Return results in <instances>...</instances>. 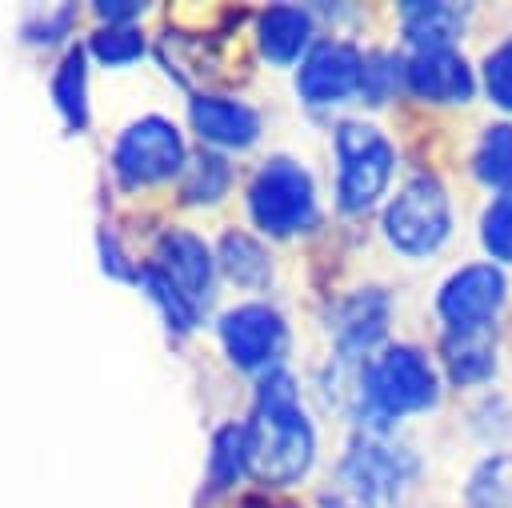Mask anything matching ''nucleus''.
I'll return each mask as SVG.
<instances>
[{
    "label": "nucleus",
    "mask_w": 512,
    "mask_h": 508,
    "mask_svg": "<svg viewBox=\"0 0 512 508\" xmlns=\"http://www.w3.org/2000/svg\"><path fill=\"white\" fill-rule=\"evenodd\" d=\"M404 88L436 100V104H460L476 92V76L468 68L464 56H456L452 48L444 52H412L404 60Z\"/></svg>",
    "instance_id": "12"
},
{
    "label": "nucleus",
    "mask_w": 512,
    "mask_h": 508,
    "mask_svg": "<svg viewBox=\"0 0 512 508\" xmlns=\"http://www.w3.org/2000/svg\"><path fill=\"white\" fill-rule=\"evenodd\" d=\"M480 236H484V248L496 260H508L512 264V192L488 204V212L480 220Z\"/></svg>",
    "instance_id": "25"
},
{
    "label": "nucleus",
    "mask_w": 512,
    "mask_h": 508,
    "mask_svg": "<svg viewBox=\"0 0 512 508\" xmlns=\"http://www.w3.org/2000/svg\"><path fill=\"white\" fill-rule=\"evenodd\" d=\"M472 172L480 184L496 188V192H512V124H492L472 156Z\"/></svg>",
    "instance_id": "21"
},
{
    "label": "nucleus",
    "mask_w": 512,
    "mask_h": 508,
    "mask_svg": "<svg viewBox=\"0 0 512 508\" xmlns=\"http://www.w3.org/2000/svg\"><path fill=\"white\" fill-rule=\"evenodd\" d=\"M256 44L268 64H296L312 52V16L296 4H272L256 20Z\"/></svg>",
    "instance_id": "15"
},
{
    "label": "nucleus",
    "mask_w": 512,
    "mask_h": 508,
    "mask_svg": "<svg viewBox=\"0 0 512 508\" xmlns=\"http://www.w3.org/2000/svg\"><path fill=\"white\" fill-rule=\"evenodd\" d=\"M248 212L268 236H296L316 224V184L292 156H272L256 168L248 184Z\"/></svg>",
    "instance_id": "4"
},
{
    "label": "nucleus",
    "mask_w": 512,
    "mask_h": 508,
    "mask_svg": "<svg viewBox=\"0 0 512 508\" xmlns=\"http://www.w3.org/2000/svg\"><path fill=\"white\" fill-rule=\"evenodd\" d=\"M360 88H368V92H364V100H368V104L388 100V96H392V88H404V64H400V60H392L388 52L368 56V60H364Z\"/></svg>",
    "instance_id": "26"
},
{
    "label": "nucleus",
    "mask_w": 512,
    "mask_h": 508,
    "mask_svg": "<svg viewBox=\"0 0 512 508\" xmlns=\"http://www.w3.org/2000/svg\"><path fill=\"white\" fill-rule=\"evenodd\" d=\"M464 4H440V0H416V4H400V28L404 40L416 52H444L456 44V36L464 32Z\"/></svg>",
    "instance_id": "16"
},
{
    "label": "nucleus",
    "mask_w": 512,
    "mask_h": 508,
    "mask_svg": "<svg viewBox=\"0 0 512 508\" xmlns=\"http://www.w3.org/2000/svg\"><path fill=\"white\" fill-rule=\"evenodd\" d=\"M216 264L236 288H268L272 260L248 232H224L216 244Z\"/></svg>",
    "instance_id": "18"
},
{
    "label": "nucleus",
    "mask_w": 512,
    "mask_h": 508,
    "mask_svg": "<svg viewBox=\"0 0 512 508\" xmlns=\"http://www.w3.org/2000/svg\"><path fill=\"white\" fill-rule=\"evenodd\" d=\"M216 336L240 372H260L284 352L288 324L268 304H240L216 320Z\"/></svg>",
    "instance_id": "9"
},
{
    "label": "nucleus",
    "mask_w": 512,
    "mask_h": 508,
    "mask_svg": "<svg viewBox=\"0 0 512 508\" xmlns=\"http://www.w3.org/2000/svg\"><path fill=\"white\" fill-rule=\"evenodd\" d=\"M88 52H92L100 64H108V68H116V64H136V60L144 56V36H140L136 24H128V28L104 24V28L92 32Z\"/></svg>",
    "instance_id": "24"
},
{
    "label": "nucleus",
    "mask_w": 512,
    "mask_h": 508,
    "mask_svg": "<svg viewBox=\"0 0 512 508\" xmlns=\"http://www.w3.org/2000/svg\"><path fill=\"white\" fill-rule=\"evenodd\" d=\"M240 472H248L244 424H224V428L212 436V456H208V492H224Z\"/></svg>",
    "instance_id": "22"
},
{
    "label": "nucleus",
    "mask_w": 512,
    "mask_h": 508,
    "mask_svg": "<svg viewBox=\"0 0 512 508\" xmlns=\"http://www.w3.org/2000/svg\"><path fill=\"white\" fill-rule=\"evenodd\" d=\"M440 396V380L428 356L412 344H388L360 376V408L368 424H388L408 412H428Z\"/></svg>",
    "instance_id": "3"
},
{
    "label": "nucleus",
    "mask_w": 512,
    "mask_h": 508,
    "mask_svg": "<svg viewBox=\"0 0 512 508\" xmlns=\"http://www.w3.org/2000/svg\"><path fill=\"white\" fill-rule=\"evenodd\" d=\"M192 128L208 140V148H248L260 136V116L244 100L232 96H192L188 100Z\"/></svg>",
    "instance_id": "13"
},
{
    "label": "nucleus",
    "mask_w": 512,
    "mask_h": 508,
    "mask_svg": "<svg viewBox=\"0 0 512 508\" xmlns=\"http://www.w3.org/2000/svg\"><path fill=\"white\" fill-rule=\"evenodd\" d=\"M184 164H188L184 136L164 116H140L112 144V172L124 188L160 184V180L184 172Z\"/></svg>",
    "instance_id": "6"
},
{
    "label": "nucleus",
    "mask_w": 512,
    "mask_h": 508,
    "mask_svg": "<svg viewBox=\"0 0 512 508\" xmlns=\"http://www.w3.org/2000/svg\"><path fill=\"white\" fill-rule=\"evenodd\" d=\"M384 232L404 256L436 252L452 232L448 192L432 176H412L384 208Z\"/></svg>",
    "instance_id": "7"
},
{
    "label": "nucleus",
    "mask_w": 512,
    "mask_h": 508,
    "mask_svg": "<svg viewBox=\"0 0 512 508\" xmlns=\"http://www.w3.org/2000/svg\"><path fill=\"white\" fill-rule=\"evenodd\" d=\"M140 12H144L140 0H128V4H108V0H104V4H96V16H100L104 24H112V28H128Z\"/></svg>",
    "instance_id": "29"
},
{
    "label": "nucleus",
    "mask_w": 512,
    "mask_h": 508,
    "mask_svg": "<svg viewBox=\"0 0 512 508\" xmlns=\"http://www.w3.org/2000/svg\"><path fill=\"white\" fill-rule=\"evenodd\" d=\"M136 284L152 296L156 312L164 316V324H168L172 332H188V328H196V316H200V312H196V308H192V304H188V300H184V296H180L156 268H140V280H136Z\"/></svg>",
    "instance_id": "23"
},
{
    "label": "nucleus",
    "mask_w": 512,
    "mask_h": 508,
    "mask_svg": "<svg viewBox=\"0 0 512 508\" xmlns=\"http://www.w3.org/2000/svg\"><path fill=\"white\" fill-rule=\"evenodd\" d=\"M88 48H68L52 72V104L64 116L68 128H84L88 124Z\"/></svg>",
    "instance_id": "19"
},
{
    "label": "nucleus",
    "mask_w": 512,
    "mask_h": 508,
    "mask_svg": "<svg viewBox=\"0 0 512 508\" xmlns=\"http://www.w3.org/2000/svg\"><path fill=\"white\" fill-rule=\"evenodd\" d=\"M412 480V456L380 436H360L320 492V508H392Z\"/></svg>",
    "instance_id": "2"
},
{
    "label": "nucleus",
    "mask_w": 512,
    "mask_h": 508,
    "mask_svg": "<svg viewBox=\"0 0 512 508\" xmlns=\"http://www.w3.org/2000/svg\"><path fill=\"white\" fill-rule=\"evenodd\" d=\"M396 152L388 136L368 120H344L336 128V204L340 212H364L388 188Z\"/></svg>",
    "instance_id": "5"
},
{
    "label": "nucleus",
    "mask_w": 512,
    "mask_h": 508,
    "mask_svg": "<svg viewBox=\"0 0 512 508\" xmlns=\"http://www.w3.org/2000/svg\"><path fill=\"white\" fill-rule=\"evenodd\" d=\"M100 264H104V272L108 276H116V280H140V268H132L128 264V256H124V248L108 236V232H100Z\"/></svg>",
    "instance_id": "28"
},
{
    "label": "nucleus",
    "mask_w": 512,
    "mask_h": 508,
    "mask_svg": "<svg viewBox=\"0 0 512 508\" xmlns=\"http://www.w3.org/2000/svg\"><path fill=\"white\" fill-rule=\"evenodd\" d=\"M504 296H508V280L496 264H464L440 284L436 312L448 324V332H476L492 324Z\"/></svg>",
    "instance_id": "8"
},
{
    "label": "nucleus",
    "mask_w": 512,
    "mask_h": 508,
    "mask_svg": "<svg viewBox=\"0 0 512 508\" xmlns=\"http://www.w3.org/2000/svg\"><path fill=\"white\" fill-rule=\"evenodd\" d=\"M328 324H332V336H336L340 356H360V352H368V348H376L384 340V328H388V296L376 292V288H360V292L344 296L328 312Z\"/></svg>",
    "instance_id": "14"
},
{
    "label": "nucleus",
    "mask_w": 512,
    "mask_h": 508,
    "mask_svg": "<svg viewBox=\"0 0 512 508\" xmlns=\"http://www.w3.org/2000/svg\"><path fill=\"white\" fill-rule=\"evenodd\" d=\"M232 184V164L224 152L216 148H196L180 172V196L188 204H208V200H220Z\"/></svg>",
    "instance_id": "20"
},
{
    "label": "nucleus",
    "mask_w": 512,
    "mask_h": 508,
    "mask_svg": "<svg viewBox=\"0 0 512 508\" xmlns=\"http://www.w3.org/2000/svg\"><path fill=\"white\" fill-rule=\"evenodd\" d=\"M484 88L492 96V104H500L504 112H512V36L500 40L488 60H484Z\"/></svg>",
    "instance_id": "27"
},
{
    "label": "nucleus",
    "mask_w": 512,
    "mask_h": 508,
    "mask_svg": "<svg viewBox=\"0 0 512 508\" xmlns=\"http://www.w3.org/2000/svg\"><path fill=\"white\" fill-rule=\"evenodd\" d=\"M196 312L212 300V288H216V260L212 252L204 248V240L196 232H164L160 248H156V264H152Z\"/></svg>",
    "instance_id": "11"
},
{
    "label": "nucleus",
    "mask_w": 512,
    "mask_h": 508,
    "mask_svg": "<svg viewBox=\"0 0 512 508\" xmlns=\"http://www.w3.org/2000/svg\"><path fill=\"white\" fill-rule=\"evenodd\" d=\"M440 356H444V372L452 384H476L488 380L496 368V344L488 328L476 332H448L440 340Z\"/></svg>",
    "instance_id": "17"
},
{
    "label": "nucleus",
    "mask_w": 512,
    "mask_h": 508,
    "mask_svg": "<svg viewBox=\"0 0 512 508\" xmlns=\"http://www.w3.org/2000/svg\"><path fill=\"white\" fill-rule=\"evenodd\" d=\"M248 472L264 484H296L316 456L312 420L300 408L296 380L284 368H268L256 384V404L244 424Z\"/></svg>",
    "instance_id": "1"
},
{
    "label": "nucleus",
    "mask_w": 512,
    "mask_h": 508,
    "mask_svg": "<svg viewBox=\"0 0 512 508\" xmlns=\"http://www.w3.org/2000/svg\"><path fill=\"white\" fill-rule=\"evenodd\" d=\"M360 76H364V56L352 44H344V40H320L300 60L296 92H300L304 104L324 108V104H336V100L352 96L360 88Z\"/></svg>",
    "instance_id": "10"
}]
</instances>
